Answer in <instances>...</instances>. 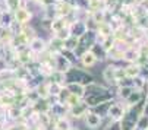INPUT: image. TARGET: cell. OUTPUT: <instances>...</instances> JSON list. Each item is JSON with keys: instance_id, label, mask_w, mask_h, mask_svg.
Masks as SVG:
<instances>
[{"instance_id": "ba28073f", "label": "cell", "mask_w": 148, "mask_h": 130, "mask_svg": "<svg viewBox=\"0 0 148 130\" xmlns=\"http://www.w3.org/2000/svg\"><path fill=\"white\" fill-rule=\"evenodd\" d=\"M79 61H81V64H82L84 67H92V66H95V64H97L98 59H97V56L88 48V50H85V51L79 56Z\"/></svg>"}, {"instance_id": "ac0fdd59", "label": "cell", "mask_w": 148, "mask_h": 130, "mask_svg": "<svg viewBox=\"0 0 148 130\" xmlns=\"http://www.w3.org/2000/svg\"><path fill=\"white\" fill-rule=\"evenodd\" d=\"M49 83V94H50V97H57L59 95V92L62 91V88L65 85H60V83H56V82H47Z\"/></svg>"}, {"instance_id": "7a4b0ae2", "label": "cell", "mask_w": 148, "mask_h": 130, "mask_svg": "<svg viewBox=\"0 0 148 130\" xmlns=\"http://www.w3.org/2000/svg\"><path fill=\"white\" fill-rule=\"evenodd\" d=\"M82 120H84V124H85V127L90 129V130H97V129H100V127L103 126V116L98 114L97 111L91 110V108L87 111V114L84 116Z\"/></svg>"}, {"instance_id": "4fadbf2b", "label": "cell", "mask_w": 148, "mask_h": 130, "mask_svg": "<svg viewBox=\"0 0 148 130\" xmlns=\"http://www.w3.org/2000/svg\"><path fill=\"white\" fill-rule=\"evenodd\" d=\"M72 126L71 118L68 116H60L57 118H54V129L56 130H69Z\"/></svg>"}, {"instance_id": "44dd1931", "label": "cell", "mask_w": 148, "mask_h": 130, "mask_svg": "<svg viewBox=\"0 0 148 130\" xmlns=\"http://www.w3.org/2000/svg\"><path fill=\"white\" fill-rule=\"evenodd\" d=\"M82 99H84V98H79V97H76V95L71 94V95L68 97V99L65 101V104H63V105H65V107L68 108V110H69L71 107H75L76 104H79V102H81Z\"/></svg>"}, {"instance_id": "d6986e66", "label": "cell", "mask_w": 148, "mask_h": 130, "mask_svg": "<svg viewBox=\"0 0 148 130\" xmlns=\"http://www.w3.org/2000/svg\"><path fill=\"white\" fill-rule=\"evenodd\" d=\"M5 2V6H6V9L5 10H8V12H15V10H18L19 7H21V0H3Z\"/></svg>"}, {"instance_id": "5bb4252c", "label": "cell", "mask_w": 148, "mask_h": 130, "mask_svg": "<svg viewBox=\"0 0 148 130\" xmlns=\"http://www.w3.org/2000/svg\"><path fill=\"white\" fill-rule=\"evenodd\" d=\"M47 79L50 82H56V83H60V85H65L66 83V75L63 73V72H60V70H56V69L50 73V76Z\"/></svg>"}, {"instance_id": "e0dca14e", "label": "cell", "mask_w": 148, "mask_h": 130, "mask_svg": "<svg viewBox=\"0 0 148 130\" xmlns=\"http://www.w3.org/2000/svg\"><path fill=\"white\" fill-rule=\"evenodd\" d=\"M134 91V86H128V85H119V92H117V95H119V98H122L123 101L129 97V94Z\"/></svg>"}, {"instance_id": "d4e9b609", "label": "cell", "mask_w": 148, "mask_h": 130, "mask_svg": "<svg viewBox=\"0 0 148 130\" xmlns=\"http://www.w3.org/2000/svg\"><path fill=\"white\" fill-rule=\"evenodd\" d=\"M69 130H81V129H79V127H75V126H71Z\"/></svg>"}, {"instance_id": "9c48e42d", "label": "cell", "mask_w": 148, "mask_h": 130, "mask_svg": "<svg viewBox=\"0 0 148 130\" xmlns=\"http://www.w3.org/2000/svg\"><path fill=\"white\" fill-rule=\"evenodd\" d=\"M139 57H141L139 48H135L132 46H128L123 50V54H122V60L129 61V63H136L139 60Z\"/></svg>"}, {"instance_id": "3957f363", "label": "cell", "mask_w": 148, "mask_h": 130, "mask_svg": "<svg viewBox=\"0 0 148 130\" xmlns=\"http://www.w3.org/2000/svg\"><path fill=\"white\" fill-rule=\"evenodd\" d=\"M53 67L56 70L66 73L73 67V61H71L63 53H56V54H53Z\"/></svg>"}, {"instance_id": "ffe728a7", "label": "cell", "mask_w": 148, "mask_h": 130, "mask_svg": "<svg viewBox=\"0 0 148 130\" xmlns=\"http://www.w3.org/2000/svg\"><path fill=\"white\" fill-rule=\"evenodd\" d=\"M71 35H72V34H71V27H69V25H68V27H65V28H62V29H60V31H57V32H54V37H56V38H59V39H62V41L68 39Z\"/></svg>"}, {"instance_id": "603a6c76", "label": "cell", "mask_w": 148, "mask_h": 130, "mask_svg": "<svg viewBox=\"0 0 148 130\" xmlns=\"http://www.w3.org/2000/svg\"><path fill=\"white\" fill-rule=\"evenodd\" d=\"M106 130H123L122 120H110V124L106 127Z\"/></svg>"}, {"instance_id": "30bf717a", "label": "cell", "mask_w": 148, "mask_h": 130, "mask_svg": "<svg viewBox=\"0 0 148 130\" xmlns=\"http://www.w3.org/2000/svg\"><path fill=\"white\" fill-rule=\"evenodd\" d=\"M103 79L109 85H117L116 79V66L114 64H109L106 69H103Z\"/></svg>"}, {"instance_id": "277c9868", "label": "cell", "mask_w": 148, "mask_h": 130, "mask_svg": "<svg viewBox=\"0 0 148 130\" xmlns=\"http://www.w3.org/2000/svg\"><path fill=\"white\" fill-rule=\"evenodd\" d=\"M90 110V107L87 105V102L85 101H81L79 104H76L75 107H71L69 110H68V117L69 118H73V120H82L84 118V116L87 114V111Z\"/></svg>"}, {"instance_id": "6da1fadb", "label": "cell", "mask_w": 148, "mask_h": 130, "mask_svg": "<svg viewBox=\"0 0 148 130\" xmlns=\"http://www.w3.org/2000/svg\"><path fill=\"white\" fill-rule=\"evenodd\" d=\"M126 110H128L126 104L122 105L119 102H110L104 117H107L109 120H123L126 117Z\"/></svg>"}, {"instance_id": "52a82bcc", "label": "cell", "mask_w": 148, "mask_h": 130, "mask_svg": "<svg viewBox=\"0 0 148 130\" xmlns=\"http://www.w3.org/2000/svg\"><path fill=\"white\" fill-rule=\"evenodd\" d=\"M31 12L25 7H19L18 10L13 12V20H15V24L18 25H24V24H28L29 22V19H31Z\"/></svg>"}, {"instance_id": "5b68a950", "label": "cell", "mask_w": 148, "mask_h": 130, "mask_svg": "<svg viewBox=\"0 0 148 130\" xmlns=\"http://www.w3.org/2000/svg\"><path fill=\"white\" fill-rule=\"evenodd\" d=\"M28 47L29 50L35 54V56H40L41 53H44L47 48H49V42L44 39V38H41V37H34L29 42H28Z\"/></svg>"}, {"instance_id": "8fae6325", "label": "cell", "mask_w": 148, "mask_h": 130, "mask_svg": "<svg viewBox=\"0 0 148 130\" xmlns=\"http://www.w3.org/2000/svg\"><path fill=\"white\" fill-rule=\"evenodd\" d=\"M123 69H125V76L128 79H134V78L139 76L141 72H142V66L138 63H129L128 66L123 67Z\"/></svg>"}, {"instance_id": "4316f807", "label": "cell", "mask_w": 148, "mask_h": 130, "mask_svg": "<svg viewBox=\"0 0 148 130\" xmlns=\"http://www.w3.org/2000/svg\"><path fill=\"white\" fill-rule=\"evenodd\" d=\"M145 85H147V89H148V80H147V83H145Z\"/></svg>"}, {"instance_id": "2e32d148", "label": "cell", "mask_w": 148, "mask_h": 130, "mask_svg": "<svg viewBox=\"0 0 148 130\" xmlns=\"http://www.w3.org/2000/svg\"><path fill=\"white\" fill-rule=\"evenodd\" d=\"M78 44H79V37H75V35H71L68 39L63 41V47L66 50H71V51H75Z\"/></svg>"}, {"instance_id": "7c38bea8", "label": "cell", "mask_w": 148, "mask_h": 130, "mask_svg": "<svg viewBox=\"0 0 148 130\" xmlns=\"http://www.w3.org/2000/svg\"><path fill=\"white\" fill-rule=\"evenodd\" d=\"M141 99H142V91L134 89V91L129 94V97L125 99V104H126V107H128V108H132L134 105L141 104Z\"/></svg>"}, {"instance_id": "cb8c5ba5", "label": "cell", "mask_w": 148, "mask_h": 130, "mask_svg": "<svg viewBox=\"0 0 148 130\" xmlns=\"http://www.w3.org/2000/svg\"><path fill=\"white\" fill-rule=\"evenodd\" d=\"M144 37L148 39V29H144Z\"/></svg>"}, {"instance_id": "83f0119b", "label": "cell", "mask_w": 148, "mask_h": 130, "mask_svg": "<svg viewBox=\"0 0 148 130\" xmlns=\"http://www.w3.org/2000/svg\"><path fill=\"white\" fill-rule=\"evenodd\" d=\"M2 12H3V10H2V9H0V16H2Z\"/></svg>"}, {"instance_id": "f1b7e54d", "label": "cell", "mask_w": 148, "mask_h": 130, "mask_svg": "<svg viewBox=\"0 0 148 130\" xmlns=\"http://www.w3.org/2000/svg\"><path fill=\"white\" fill-rule=\"evenodd\" d=\"M34 2H40V0H34Z\"/></svg>"}, {"instance_id": "7402d4cb", "label": "cell", "mask_w": 148, "mask_h": 130, "mask_svg": "<svg viewBox=\"0 0 148 130\" xmlns=\"http://www.w3.org/2000/svg\"><path fill=\"white\" fill-rule=\"evenodd\" d=\"M145 83H147V80H145L144 78H141V75H139V76H136V78H134V80H132V86H134V89H139V91H142V89H144Z\"/></svg>"}, {"instance_id": "484cf974", "label": "cell", "mask_w": 148, "mask_h": 130, "mask_svg": "<svg viewBox=\"0 0 148 130\" xmlns=\"http://www.w3.org/2000/svg\"><path fill=\"white\" fill-rule=\"evenodd\" d=\"M145 18H147V25H148V15H145Z\"/></svg>"}, {"instance_id": "9a60e30c", "label": "cell", "mask_w": 148, "mask_h": 130, "mask_svg": "<svg viewBox=\"0 0 148 130\" xmlns=\"http://www.w3.org/2000/svg\"><path fill=\"white\" fill-rule=\"evenodd\" d=\"M35 91L38 92V95H40L41 99H49V98H50V94H49V83H47V82L38 83L37 88H35Z\"/></svg>"}, {"instance_id": "8992f818", "label": "cell", "mask_w": 148, "mask_h": 130, "mask_svg": "<svg viewBox=\"0 0 148 130\" xmlns=\"http://www.w3.org/2000/svg\"><path fill=\"white\" fill-rule=\"evenodd\" d=\"M65 86H66V89L71 94H73V95H76L79 98H84V97H85V94H87V86L84 85V83H81V82L71 80V82H66Z\"/></svg>"}]
</instances>
